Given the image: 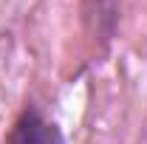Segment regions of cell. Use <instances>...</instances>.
<instances>
[{
  "label": "cell",
  "instance_id": "6da1fadb",
  "mask_svg": "<svg viewBox=\"0 0 147 144\" xmlns=\"http://www.w3.org/2000/svg\"><path fill=\"white\" fill-rule=\"evenodd\" d=\"M6 144H65V136L54 119H48L37 105H26L6 136Z\"/></svg>",
  "mask_w": 147,
  "mask_h": 144
}]
</instances>
